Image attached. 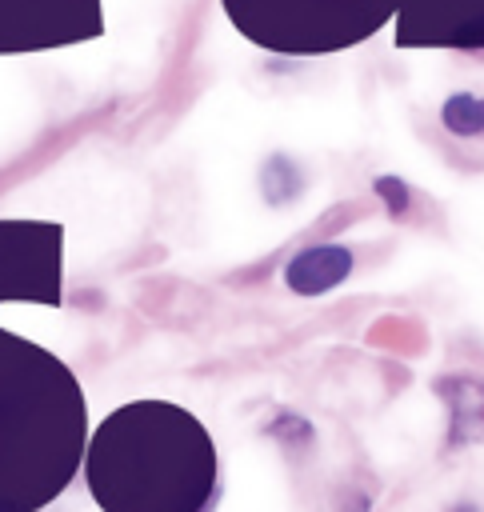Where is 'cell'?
Masks as SVG:
<instances>
[{
  "instance_id": "6da1fadb",
  "label": "cell",
  "mask_w": 484,
  "mask_h": 512,
  "mask_svg": "<svg viewBox=\"0 0 484 512\" xmlns=\"http://www.w3.org/2000/svg\"><path fill=\"white\" fill-rule=\"evenodd\" d=\"M352 276V252L340 244H308L284 264V284L296 296H320Z\"/></svg>"
},
{
  "instance_id": "7a4b0ae2",
  "label": "cell",
  "mask_w": 484,
  "mask_h": 512,
  "mask_svg": "<svg viewBox=\"0 0 484 512\" xmlns=\"http://www.w3.org/2000/svg\"><path fill=\"white\" fill-rule=\"evenodd\" d=\"M436 392L448 404V448L484 444V380L480 376H440Z\"/></svg>"
},
{
  "instance_id": "3957f363",
  "label": "cell",
  "mask_w": 484,
  "mask_h": 512,
  "mask_svg": "<svg viewBox=\"0 0 484 512\" xmlns=\"http://www.w3.org/2000/svg\"><path fill=\"white\" fill-rule=\"evenodd\" d=\"M440 120L452 136H484V96L476 92H452L440 108Z\"/></svg>"
},
{
  "instance_id": "277c9868",
  "label": "cell",
  "mask_w": 484,
  "mask_h": 512,
  "mask_svg": "<svg viewBox=\"0 0 484 512\" xmlns=\"http://www.w3.org/2000/svg\"><path fill=\"white\" fill-rule=\"evenodd\" d=\"M260 184H264L272 204H284V200H292L300 192V172H296V164L288 156H272V160H264Z\"/></svg>"
},
{
  "instance_id": "5b68a950",
  "label": "cell",
  "mask_w": 484,
  "mask_h": 512,
  "mask_svg": "<svg viewBox=\"0 0 484 512\" xmlns=\"http://www.w3.org/2000/svg\"><path fill=\"white\" fill-rule=\"evenodd\" d=\"M376 192H380V200H384V208H388L392 216H404L412 192H408V184H404L400 176H376Z\"/></svg>"
}]
</instances>
